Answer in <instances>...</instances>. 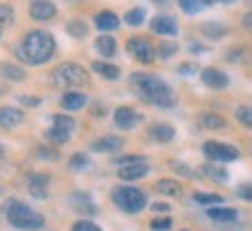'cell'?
I'll list each match as a JSON object with an SVG mask.
<instances>
[{
    "mask_svg": "<svg viewBox=\"0 0 252 231\" xmlns=\"http://www.w3.org/2000/svg\"><path fill=\"white\" fill-rule=\"evenodd\" d=\"M131 89L140 100L157 105L161 110H168L178 103V98L173 94V89L163 80L154 77V75H145V72H135L131 75Z\"/></svg>",
    "mask_w": 252,
    "mask_h": 231,
    "instance_id": "6da1fadb",
    "label": "cell"
},
{
    "mask_svg": "<svg viewBox=\"0 0 252 231\" xmlns=\"http://www.w3.org/2000/svg\"><path fill=\"white\" fill-rule=\"evenodd\" d=\"M56 52V40L47 31H28L21 45L17 47V56L21 61L33 63V66H42L47 63Z\"/></svg>",
    "mask_w": 252,
    "mask_h": 231,
    "instance_id": "7a4b0ae2",
    "label": "cell"
},
{
    "mask_svg": "<svg viewBox=\"0 0 252 231\" xmlns=\"http://www.w3.org/2000/svg\"><path fill=\"white\" fill-rule=\"evenodd\" d=\"M5 215H7V222L17 229L24 231H37L45 227V217L33 210L31 205H26L24 201H17V198H9L7 205H5Z\"/></svg>",
    "mask_w": 252,
    "mask_h": 231,
    "instance_id": "3957f363",
    "label": "cell"
},
{
    "mask_svg": "<svg viewBox=\"0 0 252 231\" xmlns=\"http://www.w3.org/2000/svg\"><path fill=\"white\" fill-rule=\"evenodd\" d=\"M52 84L59 89H77V87H87L89 84V72L82 68L80 63L65 61L61 66H56V70L52 72Z\"/></svg>",
    "mask_w": 252,
    "mask_h": 231,
    "instance_id": "277c9868",
    "label": "cell"
},
{
    "mask_svg": "<svg viewBox=\"0 0 252 231\" xmlns=\"http://www.w3.org/2000/svg\"><path fill=\"white\" fill-rule=\"evenodd\" d=\"M112 203L117 205L122 213L135 215L147 205V196H145V192L138 189V187L122 185V187H115V189H112Z\"/></svg>",
    "mask_w": 252,
    "mask_h": 231,
    "instance_id": "5b68a950",
    "label": "cell"
},
{
    "mask_svg": "<svg viewBox=\"0 0 252 231\" xmlns=\"http://www.w3.org/2000/svg\"><path fill=\"white\" fill-rule=\"evenodd\" d=\"M203 154H206L208 161H217V164L236 161L241 157V152L236 150L234 145H229V142H217V140L203 142Z\"/></svg>",
    "mask_w": 252,
    "mask_h": 231,
    "instance_id": "8992f818",
    "label": "cell"
},
{
    "mask_svg": "<svg viewBox=\"0 0 252 231\" xmlns=\"http://www.w3.org/2000/svg\"><path fill=\"white\" fill-rule=\"evenodd\" d=\"M126 49L131 52L135 61L140 63H152L157 59V52H154V47L150 40H145V37H131L128 42H126Z\"/></svg>",
    "mask_w": 252,
    "mask_h": 231,
    "instance_id": "52a82bcc",
    "label": "cell"
},
{
    "mask_svg": "<svg viewBox=\"0 0 252 231\" xmlns=\"http://www.w3.org/2000/svg\"><path fill=\"white\" fill-rule=\"evenodd\" d=\"M201 82L206 84L208 89H213V91H222L229 87V75H226L224 70H220V68H203L201 70Z\"/></svg>",
    "mask_w": 252,
    "mask_h": 231,
    "instance_id": "ba28073f",
    "label": "cell"
},
{
    "mask_svg": "<svg viewBox=\"0 0 252 231\" xmlns=\"http://www.w3.org/2000/svg\"><path fill=\"white\" fill-rule=\"evenodd\" d=\"M143 122V115H138L133 107H117L115 110V126L122 129V131H131L135 126Z\"/></svg>",
    "mask_w": 252,
    "mask_h": 231,
    "instance_id": "9c48e42d",
    "label": "cell"
},
{
    "mask_svg": "<svg viewBox=\"0 0 252 231\" xmlns=\"http://www.w3.org/2000/svg\"><path fill=\"white\" fill-rule=\"evenodd\" d=\"M28 14L35 21H49V19L56 17V5L49 0H33L28 5Z\"/></svg>",
    "mask_w": 252,
    "mask_h": 231,
    "instance_id": "30bf717a",
    "label": "cell"
},
{
    "mask_svg": "<svg viewBox=\"0 0 252 231\" xmlns=\"http://www.w3.org/2000/svg\"><path fill=\"white\" fill-rule=\"evenodd\" d=\"M68 203H70V208L75 213L96 215V205H94V201H91V196L87 194V192H72V194L68 196Z\"/></svg>",
    "mask_w": 252,
    "mask_h": 231,
    "instance_id": "8fae6325",
    "label": "cell"
},
{
    "mask_svg": "<svg viewBox=\"0 0 252 231\" xmlns=\"http://www.w3.org/2000/svg\"><path fill=\"white\" fill-rule=\"evenodd\" d=\"M150 28H152V33H157V35H163V37L178 35V24H175V19H173V17H166V14L154 17L152 24H150Z\"/></svg>",
    "mask_w": 252,
    "mask_h": 231,
    "instance_id": "7c38bea8",
    "label": "cell"
},
{
    "mask_svg": "<svg viewBox=\"0 0 252 231\" xmlns=\"http://www.w3.org/2000/svg\"><path fill=\"white\" fill-rule=\"evenodd\" d=\"M150 173V166H147V161H140V164H128V166H119L117 175L119 180H124V182H133V180H140L145 178Z\"/></svg>",
    "mask_w": 252,
    "mask_h": 231,
    "instance_id": "4fadbf2b",
    "label": "cell"
},
{
    "mask_svg": "<svg viewBox=\"0 0 252 231\" xmlns=\"http://www.w3.org/2000/svg\"><path fill=\"white\" fill-rule=\"evenodd\" d=\"M24 124V112L19 107H0V129H17Z\"/></svg>",
    "mask_w": 252,
    "mask_h": 231,
    "instance_id": "5bb4252c",
    "label": "cell"
},
{
    "mask_svg": "<svg viewBox=\"0 0 252 231\" xmlns=\"http://www.w3.org/2000/svg\"><path fill=\"white\" fill-rule=\"evenodd\" d=\"M208 217L217 224H234L238 220V213L234 208H222V205H210L208 208Z\"/></svg>",
    "mask_w": 252,
    "mask_h": 231,
    "instance_id": "9a60e30c",
    "label": "cell"
},
{
    "mask_svg": "<svg viewBox=\"0 0 252 231\" xmlns=\"http://www.w3.org/2000/svg\"><path fill=\"white\" fill-rule=\"evenodd\" d=\"M47 185H49V175H45V173H33L28 178V192H31L33 198H45Z\"/></svg>",
    "mask_w": 252,
    "mask_h": 231,
    "instance_id": "2e32d148",
    "label": "cell"
},
{
    "mask_svg": "<svg viewBox=\"0 0 252 231\" xmlns=\"http://www.w3.org/2000/svg\"><path fill=\"white\" fill-rule=\"evenodd\" d=\"M122 147H124V140L119 135H103V138L91 142L94 152H119Z\"/></svg>",
    "mask_w": 252,
    "mask_h": 231,
    "instance_id": "e0dca14e",
    "label": "cell"
},
{
    "mask_svg": "<svg viewBox=\"0 0 252 231\" xmlns=\"http://www.w3.org/2000/svg\"><path fill=\"white\" fill-rule=\"evenodd\" d=\"M87 105V96L84 94H77V91H65L61 98V107H65L68 112H77Z\"/></svg>",
    "mask_w": 252,
    "mask_h": 231,
    "instance_id": "ac0fdd59",
    "label": "cell"
},
{
    "mask_svg": "<svg viewBox=\"0 0 252 231\" xmlns=\"http://www.w3.org/2000/svg\"><path fill=\"white\" fill-rule=\"evenodd\" d=\"M96 26H98L103 33L117 31V28H119V17L115 14V12H110V9H105V12H98V14H96Z\"/></svg>",
    "mask_w": 252,
    "mask_h": 231,
    "instance_id": "d6986e66",
    "label": "cell"
},
{
    "mask_svg": "<svg viewBox=\"0 0 252 231\" xmlns=\"http://www.w3.org/2000/svg\"><path fill=\"white\" fill-rule=\"evenodd\" d=\"M150 135L157 142H171L175 138V129L171 124H152L150 126Z\"/></svg>",
    "mask_w": 252,
    "mask_h": 231,
    "instance_id": "ffe728a7",
    "label": "cell"
},
{
    "mask_svg": "<svg viewBox=\"0 0 252 231\" xmlns=\"http://www.w3.org/2000/svg\"><path fill=\"white\" fill-rule=\"evenodd\" d=\"M198 124L203 129H210V131H220V129L226 126V119L222 115H215V112H203L198 117Z\"/></svg>",
    "mask_w": 252,
    "mask_h": 231,
    "instance_id": "44dd1931",
    "label": "cell"
},
{
    "mask_svg": "<svg viewBox=\"0 0 252 231\" xmlns=\"http://www.w3.org/2000/svg\"><path fill=\"white\" fill-rule=\"evenodd\" d=\"M96 52L103 54L105 59L115 56V54H117V42H115V37L108 35V33H103V35L96 40Z\"/></svg>",
    "mask_w": 252,
    "mask_h": 231,
    "instance_id": "7402d4cb",
    "label": "cell"
},
{
    "mask_svg": "<svg viewBox=\"0 0 252 231\" xmlns=\"http://www.w3.org/2000/svg\"><path fill=\"white\" fill-rule=\"evenodd\" d=\"M91 70L98 72L100 77H105V80H117L119 75H122L117 66H112V63H108V61H94L91 63Z\"/></svg>",
    "mask_w": 252,
    "mask_h": 231,
    "instance_id": "603a6c76",
    "label": "cell"
},
{
    "mask_svg": "<svg viewBox=\"0 0 252 231\" xmlns=\"http://www.w3.org/2000/svg\"><path fill=\"white\" fill-rule=\"evenodd\" d=\"M203 175H208L210 180H215V182H226L229 180V173H226V168L222 166V164H217V161H213V164H206L203 166Z\"/></svg>",
    "mask_w": 252,
    "mask_h": 231,
    "instance_id": "cb8c5ba5",
    "label": "cell"
},
{
    "mask_svg": "<svg viewBox=\"0 0 252 231\" xmlns=\"http://www.w3.org/2000/svg\"><path fill=\"white\" fill-rule=\"evenodd\" d=\"M70 133L72 131H68V129H61V126L52 124V129H47L45 138L52 142V145H65V142L70 140Z\"/></svg>",
    "mask_w": 252,
    "mask_h": 231,
    "instance_id": "d4e9b609",
    "label": "cell"
},
{
    "mask_svg": "<svg viewBox=\"0 0 252 231\" xmlns=\"http://www.w3.org/2000/svg\"><path fill=\"white\" fill-rule=\"evenodd\" d=\"M0 75L5 77V80H12V82H21L26 77V70L24 68H19L14 63H2L0 66Z\"/></svg>",
    "mask_w": 252,
    "mask_h": 231,
    "instance_id": "484cf974",
    "label": "cell"
},
{
    "mask_svg": "<svg viewBox=\"0 0 252 231\" xmlns=\"http://www.w3.org/2000/svg\"><path fill=\"white\" fill-rule=\"evenodd\" d=\"M157 192L163 196H180L182 187H180V182H175V180H159V182H157Z\"/></svg>",
    "mask_w": 252,
    "mask_h": 231,
    "instance_id": "4316f807",
    "label": "cell"
},
{
    "mask_svg": "<svg viewBox=\"0 0 252 231\" xmlns=\"http://www.w3.org/2000/svg\"><path fill=\"white\" fill-rule=\"evenodd\" d=\"M213 0H178V5L185 14H198L203 7H208Z\"/></svg>",
    "mask_w": 252,
    "mask_h": 231,
    "instance_id": "83f0119b",
    "label": "cell"
},
{
    "mask_svg": "<svg viewBox=\"0 0 252 231\" xmlns=\"http://www.w3.org/2000/svg\"><path fill=\"white\" fill-rule=\"evenodd\" d=\"M201 33L206 37H210V40H220V37H224L226 28L222 26V24H217V21H206V24L201 26Z\"/></svg>",
    "mask_w": 252,
    "mask_h": 231,
    "instance_id": "f1b7e54d",
    "label": "cell"
},
{
    "mask_svg": "<svg viewBox=\"0 0 252 231\" xmlns=\"http://www.w3.org/2000/svg\"><path fill=\"white\" fill-rule=\"evenodd\" d=\"M65 31H68V35H72V37H84L87 33H89L87 24H84V21H80V19H72V21H68V24H65Z\"/></svg>",
    "mask_w": 252,
    "mask_h": 231,
    "instance_id": "f546056e",
    "label": "cell"
},
{
    "mask_svg": "<svg viewBox=\"0 0 252 231\" xmlns=\"http://www.w3.org/2000/svg\"><path fill=\"white\" fill-rule=\"evenodd\" d=\"M194 203L210 208V205H220V203H222V196H217V194H203V192H196V194H194Z\"/></svg>",
    "mask_w": 252,
    "mask_h": 231,
    "instance_id": "4dcf8cb0",
    "label": "cell"
},
{
    "mask_svg": "<svg viewBox=\"0 0 252 231\" xmlns=\"http://www.w3.org/2000/svg\"><path fill=\"white\" fill-rule=\"evenodd\" d=\"M124 19H126V24H128V26L138 28L140 24H145V9H143V7H133V9H128Z\"/></svg>",
    "mask_w": 252,
    "mask_h": 231,
    "instance_id": "1f68e13d",
    "label": "cell"
},
{
    "mask_svg": "<svg viewBox=\"0 0 252 231\" xmlns=\"http://www.w3.org/2000/svg\"><path fill=\"white\" fill-rule=\"evenodd\" d=\"M236 119L241 122V126H245V129H250L252 131V107L250 105L236 107Z\"/></svg>",
    "mask_w": 252,
    "mask_h": 231,
    "instance_id": "d6a6232c",
    "label": "cell"
},
{
    "mask_svg": "<svg viewBox=\"0 0 252 231\" xmlns=\"http://www.w3.org/2000/svg\"><path fill=\"white\" fill-rule=\"evenodd\" d=\"M68 166H70V170H84V168H89V157H87L84 152H77V154H72V157H70Z\"/></svg>",
    "mask_w": 252,
    "mask_h": 231,
    "instance_id": "836d02e7",
    "label": "cell"
},
{
    "mask_svg": "<svg viewBox=\"0 0 252 231\" xmlns=\"http://www.w3.org/2000/svg\"><path fill=\"white\" fill-rule=\"evenodd\" d=\"M52 124L61 126V129H68V131L75 129V122H72V117H68V115H54L52 117Z\"/></svg>",
    "mask_w": 252,
    "mask_h": 231,
    "instance_id": "e575fe53",
    "label": "cell"
},
{
    "mask_svg": "<svg viewBox=\"0 0 252 231\" xmlns=\"http://www.w3.org/2000/svg\"><path fill=\"white\" fill-rule=\"evenodd\" d=\"M14 21V9L9 7V5H2L0 2V26H7Z\"/></svg>",
    "mask_w": 252,
    "mask_h": 231,
    "instance_id": "d590c367",
    "label": "cell"
},
{
    "mask_svg": "<svg viewBox=\"0 0 252 231\" xmlns=\"http://www.w3.org/2000/svg\"><path fill=\"white\" fill-rule=\"evenodd\" d=\"M70 231H100V227L96 222H91V220H80V222L72 224Z\"/></svg>",
    "mask_w": 252,
    "mask_h": 231,
    "instance_id": "8d00e7d4",
    "label": "cell"
},
{
    "mask_svg": "<svg viewBox=\"0 0 252 231\" xmlns=\"http://www.w3.org/2000/svg\"><path fill=\"white\" fill-rule=\"evenodd\" d=\"M175 52H178L175 42H161V47H159V56L161 59H171V56H175Z\"/></svg>",
    "mask_w": 252,
    "mask_h": 231,
    "instance_id": "74e56055",
    "label": "cell"
},
{
    "mask_svg": "<svg viewBox=\"0 0 252 231\" xmlns=\"http://www.w3.org/2000/svg\"><path fill=\"white\" fill-rule=\"evenodd\" d=\"M171 224H173L171 217H157V220H152V224H150V227H152L154 231H168V229H171Z\"/></svg>",
    "mask_w": 252,
    "mask_h": 231,
    "instance_id": "f35d334b",
    "label": "cell"
},
{
    "mask_svg": "<svg viewBox=\"0 0 252 231\" xmlns=\"http://www.w3.org/2000/svg\"><path fill=\"white\" fill-rule=\"evenodd\" d=\"M140 161H145V157H140V154H126V157L115 159V164L117 166H128V164H140Z\"/></svg>",
    "mask_w": 252,
    "mask_h": 231,
    "instance_id": "ab89813d",
    "label": "cell"
},
{
    "mask_svg": "<svg viewBox=\"0 0 252 231\" xmlns=\"http://www.w3.org/2000/svg\"><path fill=\"white\" fill-rule=\"evenodd\" d=\"M236 194L241 196L243 201H250V203H252V182H250V185H241L238 189H236Z\"/></svg>",
    "mask_w": 252,
    "mask_h": 231,
    "instance_id": "60d3db41",
    "label": "cell"
},
{
    "mask_svg": "<svg viewBox=\"0 0 252 231\" xmlns=\"http://www.w3.org/2000/svg\"><path fill=\"white\" fill-rule=\"evenodd\" d=\"M178 70H180V75H194V72H196L198 68L194 66V63H182V66L178 68Z\"/></svg>",
    "mask_w": 252,
    "mask_h": 231,
    "instance_id": "b9f144b4",
    "label": "cell"
},
{
    "mask_svg": "<svg viewBox=\"0 0 252 231\" xmlns=\"http://www.w3.org/2000/svg\"><path fill=\"white\" fill-rule=\"evenodd\" d=\"M37 154H40V157H45V159H59V152H56V150H47V147H40V150H37Z\"/></svg>",
    "mask_w": 252,
    "mask_h": 231,
    "instance_id": "7bdbcfd3",
    "label": "cell"
},
{
    "mask_svg": "<svg viewBox=\"0 0 252 231\" xmlns=\"http://www.w3.org/2000/svg\"><path fill=\"white\" fill-rule=\"evenodd\" d=\"M171 166L178 170V173H182V175H191V168H187L182 161H171Z\"/></svg>",
    "mask_w": 252,
    "mask_h": 231,
    "instance_id": "ee69618b",
    "label": "cell"
},
{
    "mask_svg": "<svg viewBox=\"0 0 252 231\" xmlns=\"http://www.w3.org/2000/svg\"><path fill=\"white\" fill-rule=\"evenodd\" d=\"M21 103H24V105H40V98H35V96H21Z\"/></svg>",
    "mask_w": 252,
    "mask_h": 231,
    "instance_id": "f6af8a7d",
    "label": "cell"
},
{
    "mask_svg": "<svg viewBox=\"0 0 252 231\" xmlns=\"http://www.w3.org/2000/svg\"><path fill=\"white\" fill-rule=\"evenodd\" d=\"M243 26L248 28V31H252V9L248 12V14H245V17H243Z\"/></svg>",
    "mask_w": 252,
    "mask_h": 231,
    "instance_id": "bcb514c9",
    "label": "cell"
},
{
    "mask_svg": "<svg viewBox=\"0 0 252 231\" xmlns=\"http://www.w3.org/2000/svg\"><path fill=\"white\" fill-rule=\"evenodd\" d=\"M154 210H157V213H168V210H171V205L168 203H154Z\"/></svg>",
    "mask_w": 252,
    "mask_h": 231,
    "instance_id": "7dc6e473",
    "label": "cell"
},
{
    "mask_svg": "<svg viewBox=\"0 0 252 231\" xmlns=\"http://www.w3.org/2000/svg\"><path fill=\"white\" fill-rule=\"evenodd\" d=\"M189 49H194V54H203V52H206V49H203L201 45H196V42H191V45H189Z\"/></svg>",
    "mask_w": 252,
    "mask_h": 231,
    "instance_id": "c3c4849f",
    "label": "cell"
},
{
    "mask_svg": "<svg viewBox=\"0 0 252 231\" xmlns=\"http://www.w3.org/2000/svg\"><path fill=\"white\" fill-rule=\"evenodd\" d=\"M2 157H5V147L0 145V159H2Z\"/></svg>",
    "mask_w": 252,
    "mask_h": 231,
    "instance_id": "681fc988",
    "label": "cell"
},
{
    "mask_svg": "<svg viewBox=\"0 0 252 231\" xmlns=\"http://www.w3.org/2000/svg\"><path fill=\"white\" fill-rule=\"evenodd\" d=\"M220 2H224V5H231V2H236V0H220Z\"/></svg>",
    "mask_w": 252,
    "mask_h": 231,
    "instance_id": "f907efd6",
    "label": "cell"
},
{
    "mask_svg": "<svg viewBox=\"0 0 252 231\" xmlns=\"http://www.w3.org/2000/svg\"><path fill=\"white\" fill-rule=\"evenodd\" d=\"M152 2H168V0H152Z\"/></svg>",
    "mask_w": 252,
    "mask_h": 231,
    "instance_id": "816d5d0a",
    "label": "cell"
},
{
    "mask_svg": "<svg viewBox=\"0 0 252 231\" xmlns=\"http://www.w3.org/2000/svg\"><path fill=\"white\" fill-rule=\"evenodd\" d=\"M0 28H2V26H0Z\"/></svg>",
    "mask_w": 252,
    "mask_h": 231,
    "instance_id": "f5cc1de1",
    "label": "cell"
}]
</instances>
